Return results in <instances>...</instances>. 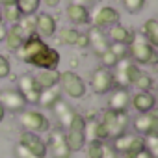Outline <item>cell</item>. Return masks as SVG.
Here are the masks:
<instances>
[{"instance_id":"cell-1","label":"cell","mask_w":158,"mask_h":158,"mask_svg":"<svg viewBox=\"0 0 158 158\" xmlns=\"http://www.w3.org/2000/svg\"><path fill=\"white\" fill-rule=\"evenodd\" d=\"M128 56L136 65H154L158 61V52L151 47L141 35H134L132 43L128 45Z\"/></svg>"},{"instance_id":"cell-2","label":"cell","mask_w":158,"mask_h":158,"mask_svg":"<svg viewBox=\"0 0 158 158\" xmlns=\"http://www.w3.org/2000/svg\"><path fill=\"white\" fill-rule=\"evenodd\" d=\"M58 88L61 89V93L69 95L71 99H84L86 93H88V86L84 82V78L78 73H74V71H63V73H60Z\"/></svg>"},{"instance_id":"cell-3","label":"cell","mask_w":158,"mask_h":158,"mask_svg":"<svg viewBox=\"0 0 158 158\" xmlns=\"http://www.w3.org/2000/svg\"><path fill=\"white\" fill-rule=\"evenodd\" d=\"M65 141L71 149V152H78L86 147V119L80 114H74L73 121L65 128Z\"/></svg>"},{"instance_id":"cell-4","label":"cell","mask_w":158,"mask_h":158,"mask_svg":"<svg viewBox=\"0 0 158 158\" xmlns=\"http://www.w3.org/2000/svg\"><path fill=\"white\" fill-rule=\"evenodd\" d=\"M101 123L104 125L106 132H108V138H117L121 134L127 132L128 128V115L127 112H114V110H104L102 115H101Z\"/></svg>"},{"instance_id":"cell-5","label":"cell","mask_w":158,"mask_h":158,"mask_svg":"<svg viewBox=\"0 0 158 158\" xmlns=\"http://www.w3.org/2000/svg\"><path fill=\"white\" fill-rule=\"evenodd\" d=\"M19 123L26 132H34V134H41V132H47L50 128L48 117L43 112H37V110L19 112Z\"/></svg>"},{"instance_id":"cell-6","label":"cell","mask_w":158,"mask_h":158,"mask_svg":"<svg viewBox=\"0 0 158 158\" xmlns=\"http://www.w3.org/2000/svg\"><path fill=\"white\" fill-rule=\"evenodd\" d=\"M17 91L23 95L24 102L26 104H37L39 102V97H41V89L35 82V76L30 74V73H24L19 76L17 80Z\"/></svg>"},{"instance_id":"cell-7","label":"cell","mask_w":158,"mask_h":158,"mask_svg":"<svg viewBox=\"0 0 158 158\" xmlns=\"http://www.w3.org/2000/svg\"><path fill=\"white\" fill-rule=\"evenodd\" d=\"M60 52L56 48H52L50 45H45L43 48H39L32 58H30V65H34L35 69H58L60 65Z\"/></svg>"},{"instance_id":"cell-8","label":"cell","mask_w":158,"mask_h":158,"mask_svg":"<svg viewBox=\"0 0 158 158\" xmlns=\"http://www.w3.org/2000/svg\"><path fill=\"white\" fill-rule=\"evenodd\" d=\"M47 152H50L52 158H71V149L65 141V130L63 128H54L48 134L47 141Z\"/></svg>"},{"instance_id":"cell-9","label":"cell","mask_w":158,"mask_h":158,"mask_svg":"<svg viewBox=\"0 0 158 158\" xmlns=\"http://www.w3.org/2000/svg\"><path fill=\"white\" fill-rule=\"evenodd\" d=\"M89 86H91V89H93L97 95H106V93H110V91L114 89V74H112V69L97 67V69L91 73Z\"/></svg>"},{"instance_id":"cell-10","label":"cell","mask_w":158,"mask_h":158,"mask_svg":"<svg viewBox=\"0 0 158 158\" xmlns=\"http://www.w3.org/2000/svg\"><path fill=\"white\" fill-rule=\"evenodd\" d=\"M119 21H121V13L112 6H101L99 10H95L93 15H89V23H93V26L101 28V30L110 28V26L117 24Z\"/></svg>"},{"instance_id":"cell-11","label":"cell","mask_w":158,"mask_h":158,"mask_svg":"<svg viewBox=\"0 0 158 158\" xmlns=\"http://www.w3.org/2000/svg\"><path fill=\"white\" fill-rule=\"evenodd\" d=\"M132 127H134L138 136H147V134L158 132V114L154 110L145 112V114H138L132 121Z\"/></svg>"},{"instance_id":"cell-12","label":"cell","mask_w":158,"mask_h":158,"mask_svg":"<svg viewBox=\"0 0 158 158\" xmlns=\"http://www.w3.org/2000/svg\"><path fill=\"white\" fill-rule=\"evenodd\" d=\"M19 143H21L23 147H26L30 152H34L35 156H39V158H45V156H47V141H45L39 134L23 130L21 136H19Z\"/></svg>"},{"instance_id":"cell-13","label":"cell","mask_w":158,"mask_h":158,"mask_svg":"<svg viewBox=\"0 0 158 158\" xmlns=\"http://www.w3.org/2000/svg\"><path fill=\"white\" fill-rule=\"evenodd\" d=\"M0 104H2V108L6 112L10 110L13 114H19V112H23L26 108V102H24L23 95L17 89H10V88L0 91Z\"/></svg>"},{"instance_id":"cell-14","label":"cell","mask_w":158,"mask_h":158,"mask_svg":"<svg viewBox=\"0 0 158 158\" xmlns=\"http://www.w3.org/2000/svg\"><path fill=\"white\" fill-rule=\"evenodd\" d=\"M45 45H47V43L43 41V37H39L37 34H32V35H28V37L24 39V43L21 45V48L15 50V54H17V58H19L21 61L28 63L30 58H32L39 48H43Z\"/></svg>"},{"instance_id":"cell-15","label":"cell","mask_w":158,"mask_h":158,"mask_svg":"<svg viewBox=\"0 0 158 158\" xmlns=\"http://www.w3.org/2000/svg\"><path fill=\"white\" fill-rule=\"evenodd\" d=\"M130 106V93L125 88H114L108 97V110L114 112H127Z\"/></svg>"},{"instance_id":"cell-16","label":"cell","mask_w":158,"mask_h":158,"mask_svg":"<svg viewBox=\"0 0 158 158\" xmlns=\"http://www.w3.org/2000/svg\"><path fill=\"white\" fill-rule=\"evenodd\" d=\"M130 104L138 114L152 112L154 106H156V97L151 91H138V93L130 95Z\"/></svg>"},{"instance_id":"cell-17","label":"cell","mask_w":158,"mask_h":158,"mask_svg":"<svg viewBox=\"0 0 158 158\" xmlns=\"http://www.w3.org/2000/svg\"><path fill=\"white\" fill-rule=\"evenodd\" d=\"M58 30V23L54 19V15L50 13H39L35 17V34L39 37H52Z\"/></svg>"},{"instance_id":"cell-18","label":"cell","mask_w":158,"mask_h":158,"mask_svg":"<svg viewBox=\"0 0 158 158\" xmlns=\"http://www.w3.org/2000/svg\"><path fill=\"white\" fill-rule=\"evenodd\" d=\"M88 37H89V48H93V52L99 56L102 52H106L110 48V39L106 35V32H102L101 28L91 26L88 30Z\"/></svg>"},{"instance_id":"cell-19","label":"cell","mask_w":158,"mask_h":158,"mask_svg":"<svg viewBox=\"0 0 158 158\" xmlns=\"http://www.w3.org/2000/svg\"><path fill=\"white\" fill-rule=\"evenodd\" d=\"M65 13H67V19L74 24V26H84V24H89V10L86 8V6H80V4H69L67 6V10H65Z\"/></svg>"},{"instance_id":"cell-20","label":"cell","mask_w":158,"mask_h":158,"mask_svg":"<svg viewBox=\"0 0 158 158\" xmlns=\"http://www.w3.org/2000/svg\"><path fill=\"white\" fill-rule=\"evenodd\" d=\"M108 132L104 128V125L101 123V119H86V141H106Z\"/></svg>"},{"instance_id":"cell-21","label":"cell","mask_w":158,"mask_h":158,"mask_svg":"<svg viewBox=\"0 0 158 158\" xmlns=\"http://www.w3.org/2000/svg\"><path fill=\"white\" fill-rule=\"evenodd\" d=\"M26 37H28V35L24 34V30H23L19 24H10V26H8V32H6V37H4V43H6V47H8L11 52H15V50L21 48V45L24 43Z\"/></svg>"},{"instance_id":"cell-22","label":"cell","mask_w":158,"mask_h":158,"mask_svg":"<svg viewBox=\"0 0 158 158\" xmlns=\"http://www.w3.org/2000/svg\"><path fill=\"white\" fill-rule=\"evenodd\" d=\"M106 35H108L110 43H121V45H130L136 34H134L132 30H128L127 26H123V24H119V23H117V24L110 26V32H108Z\"/></svg>"},{"instance_id":"cell-23","label":"cell","mask_w":158,"mask_h":158,"mask_svg":"<svg viewBox=\"0 0 158 158\" xmlns=\"http://www.w3.org/2000/svg\"><path fill=\"white\" fill-rule=\"evenodd\" d=\"M58 80H60V71L58 69H39V73L35 74V82H37L41 91L58 86Z\"/></svg>"},{"instance_id":"cell-24","label":"cell","mask_w":158,"mask_h":158,"mask_svg":"<svg viewBox=\"0 0 158 158\" xmlns=\"http://www.w3.org/2000/svg\"><path fill=\"white\" fill-rule=\"evenodd\" d=\"M0 17L6 24H17L23 19V13L17 2H6V4H0Z\"/></svg>"},{"instance_id":"cell-25","label":"cell","mask_w":158,"mask_h":158,"mask_svg":"<svg viewBox=\"0 0 158 158\" xmlns=\"http://www.w3.org/2000/svg\"><path fill=\"white\" fill-rule=\"evenodd\" d=\"M52 110H54L56 119H58V123H60V127H61V128H67V127H69V123L73 121L74 114H76V112H74L67 102H63V101H58V102H56V106H54Z\"/></svg>"},{"instance_id":"cell-26","label":"cell","mask_w":158,"mask_h":158,"mask_svg":"<svg viewBox=\"0 0 158 158\" xmlns=\"http://www.w3.org/2000/svg\"><path fill=\"white\" fill-rule=\"evenodd\" d=\"M58 101H61V89L58 86H54V88H48V89L41 91V97H39L37 104L41 108H45V110H52Z\"/></svg>"},{"instance_id":"cell-27","label":"cell","mask_w":158,"mask_h":158,"mask_svg":"<svg viewBox=\"0 0 158 158\" xmlns=\"http://www.w3.org/2000/svg\"><path fill=\"white\" fill-rule=\"evenodd\" d=\"M141 32H143L141 37H143L151 47L158 48V21H156V19H147V21L143 23V26H141Z\"/></svg>"},{"instance_id":"cell-28","label":"cell","mask_w":158,"mask_h":158,"mask_svg":"<svg viewBox=\"0 0 158 158\" xmlns=\"http://www.w3.org/2000/svg\"><path fill=\"white\" fill-rule=\"evenodd\" d=\"M17 6H19L23 17H32L37 13L39 6H41V0H17Z\"/></svg>"},{"instance_id":"cell-29","label":"cell","mask_w":158,"mask_h":158,"mask_svg":"<svg viewBox=\"0 0 158 158\" xmlns=\"http://www.w3.org/2000/svg\"><path fill=\"white\" fill-rule=\"evenodd\" d=\"M152 86H154L152 76H151V74H147V73H143V71L138 74V78H136L134 84H132V88H136L138 91H151V89H152Z\"/></svg>"},{"instance_id":"cell-30","label":"cell","mask_w":158,"mask_h":158,"mask_svg":"<svg viewBox=\"0 0 158 158\" xmlns=\"http://www.w3.org/2000/svg\"><path fill=\"white\" fill-rule=\"evenodd\" d=\"M76 37H78V30H76V28H69V26H67V28H61L60 34H58V39H60L61 45H71V47H74Z\"/></svg>"},{"instance_id":"cell-31","label":"cell","mask_w":158,"mask_h":158,"mask_svg":"<svg viewBox=\"0 0 158 158\" xmlns=\"http://www.w3.org/2000/svg\"><path fill=\"white\" fill-rule=\"evenodd\" d=\"M84 158H102V141H88Z\"/></svg>"},{"instance_id":"cell-32","label":"cell","mask_w":158,"mask_h":158,"mask_svg":"<svg viewBox=\"0 0 158 158\" xmlns=\"http://www.w3.org/2000/svg\"><path fill=\"white\" fill-rule=\"evenodd\" d=\"M145 4H147V0H123V8L132 15L139 13L145 8Z\"/></svg>"},{"instance_id":"cell-33","label":"cell","mask_w":158,"mask_h":158,"mask_svg":"<svg viewBox=\"0 0 158 158\" xmlns=\"http://www.w3.org/2000/svg\"><path fill=\"white\" fill-rule=\"evenodd\" d=\"M143 145H145V149L151 154L156 156V152H158V132H152V134L143 136Z\"/></svg>"},{"instance_id":"cell-34","label":"cell","mask_w":158,"mask_h":158,"mask_svg":"<svg viewBox=\"0 0 158 158\" xmlns=\"http://www.w3.org/2000/svg\"><path fill=\"white\" fill-rule=\"evenodd\" d=\"M110 50H112V54L117 58V61H121V60H127V58H128V45L110 43Z\"/></svg>"},{"instance_id":"cell-35","label":"cell","mask_w":158,"mask_h":158,"mask_svg":"<svg viewBox=\"0 0 158 158\" xmlns=\"http://www.w3.org/2000/svg\"><path fill=\"white\" fill-rule=\"evenodd\" d=\"M17 24L24 30V34H26V35L35 34V17H34V15H32V17H23Z\"/></svg>"},{"instance_id":"cell-36","label":"cell","mask_w":158,"mask_h":158,"mask_svg":"<svg viewBox=\"0 0 158 158\" xmlns=\"http://www.w3.org/2000/svg\"><path fill=\"white\" fill-rule=\"evenodd\" d=\"M99 58H101V63H102V67H106V69H114V65L117 63V58L112 54V50H110V48H108L106 52L99 54Z\"/></svg>"},{"instance_id":"cell-37","label":"cell","mask_w":158,"mask_h":158,"mask_svg":"<svg viewBox=\"0 0 158 158\" xmlns=\"http://www.w3.org/2000/svg\"><path fill=\"white\" fill-rule=\"evenodd\" d=\"M10 74H11V63L4 54H0V78H8Z\"/></svg>"},{"instance_id":"cell-38","label":"cell","mask_w":158,"mask_h":158,"mask_svg":"<svg viewBox=\"0 0 158 158\" xmlns=\"http://www.w3.org/2000/svg\"><path fill=\"white\" fill-rule=\"evenodd\" d=\"M74 47H76V48H89L88 32H78V37H76V41H74Z\"/></svg>"},{"instance_id":"cell-39","label":"cell","mask_w":158,"mask_h":158,"mask_svg":"<svg viewBox=\"0 0 158 158\" xmlns=\"http://www.w3.org/2000/svg\"><path fill=\"white\" fill-rule=\"evenodd\" d=\"M15 156H17V158H39V156H35L34 152H30L26 147H23L21 143L15 145Z\"/></svg>"},{"instance_id":"cell-40","label":"cell","mask_w":158,"mask_h":158,"mask_svg":"<svg viewBox=\"0 0 158 158\" xmlns=\"http://www.w3.org/2000/svg\"><path fill=\"white\" fill-rule=\"evenodd\" d=\"M102 158H119V152L110 143H102Z\"/></svg>"},{"instance_id":"cell-41","label":"cell","mask_w":158,"mask_h":158,"mask_svg":"<svg viewBox=\"0 0 158 158\" xmlns=\"http://www.w3.org/2000/svg\"><path fill=\"white\" fill-rule=\"evenodd\" d=\"M6 32H8V24L2 21V17H0V43L4 41V37H6Z\"/></svg>"},{"instance_id":"cell-42","label":"cell","mask_w":158,"mask_h":158,"mask_svg":"<svg viewBox=\"0 0 158 158\" xmlns=\"http://www.w3.org/2000/svg\"><path fill=\"white\" fill-rule=\"evenodd\" d=\"M61 0H41V4H45L47 8H58Z\"/></svg>"},{"instance_id":"cell-43","label":"cell","mask_w":158,"mask_h":158,"mask_svg":"<svg viewBox=\"0 0 158 158\" xmlns=\"http://www.w3.org/2000/svg\"><path fill=\"white\" fill-rule=\"evenodd\" d=\"M97 0H73V4H80V6H91V4H95Z\"/></svg>"},{"instance_id":"cell-44","label":"cell","mask_w":158,"mask_h":158,"mask_svg":"<svg viewBox=\"0 0 158 158\" xmlns=\"http://www.w3.org/2000/svg\"><path fill=\"white\" fill-rule=\"evenodd\" d=\"M136 158H156V156H154V154H151V152H149L147 149H143V151H141V152H139V154H138Z\"/></svg>"},{"instance_id":"cell-45","label":"cell","mask_w":158,"mask_h":158,"mask_svg":"<svg viewBox=\"0 0 158 158\" xmlns=\"http://www.w3.org/2000/svg\"><path fill=\"white\" fill-rule=\"evenodd\" d=\"M4 117H6V110L2 108V104H0V123L4 121Z\"/></svg>"},{"instance_id":"cell-46","label":"cell","mask_w":158,"mask_h":158,"mask_svg":"<svg viewBox=\"0 0 158 158\" xmlns=\"http://www.w3.org/2000/svg\"><path fill=\"white\" fill-rule=\"evenodd\" d=\"M6 2H17V0H0V4H6Z\"/></svg>"}]
</instances>
